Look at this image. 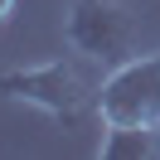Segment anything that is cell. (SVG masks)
<instances>
[{"mask_svg":"<svg viewBox=\"0 0 160 160\" xmlns=\"http://www.w3.org/2000/svg\"><path fill=\"white\" fill-rule=\"evenodd\" d=\"M10 15H15V0H0V24L10 20Z\"/></svg>","mask_w":160,"mask_h":160,"instance_id":"cell-5","label":"cell"},{"mask_svg":"<svg viewBox=\"0 0 160 160\" xmlns=\"http://www.w3.org/2000/svg\"><path fill=\"white\" fill-rule=\"evenodd\" d=\"M97 82L88 73V58H49V63H29V68H5L0 73V97L5 102H24V107L49 112L53 121L73 126L88 107H97Z\"/></svg>","mask_w":160,"mask_h":160,"instance_id":"cell-1","label":"cell"},{"mask_svg":"<svg viewBox=\"0 0 160 160\" xmlns=\"http://www.w3.org/2000/svg\"><path fill=\"white\" fill-rule=\"evenodd\" d=\"M97 155H102V160H150V155H160V126H136V121H102Z\"/></svg>","mask_w":160,"mask_h":160,"instance_id":"cell-4","label":"cell"},{"mask_svg":"<svg viewBox=\"0 0 160 160\" xmlns=\"http://www.w3.org/2000/svg\"><path fill=\"white\" fill-rule=\"evenodd\" d=\"M97 117L102 121L160 126V49L155 53H131L126 63L102 73V82H97Z\"/></svg>","mask_w":160,"mask_h":160,"instance_id":"cell-3","label":"cell"},{"mask_svg":"<svg viewBox=\"0 0 160 160\" xmlns=\"http://www.w3.org/2000/svg\"><path fill=\"white\" fill-rule=\"evenodd\" d=\"M63 39L92 68H117L131 53H141V24L121 0H73L63 20Z\"/></svg>","mask_w":160,"mask_h":160,"instance_id":"cell-2","label":"cell"}]
</instances>
